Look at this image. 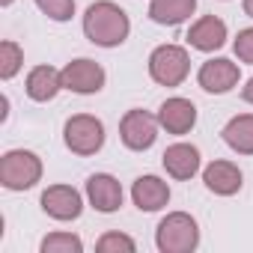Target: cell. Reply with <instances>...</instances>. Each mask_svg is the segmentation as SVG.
<instances>
[{
	"instance_id": "obj_1",
	"label": "cell",
	"mask_w": 253,
	"mask_h": 253,
	"mask_svg": "<svg viewBox=\"0 0 253 253\" xmlns=\"http://www.w3.org/2000/svg\"><path fill=\"white\" fill-rule=\"evenodd\" d=\"M131 33V21L122 6L110 3V0H98L89 3L84 12V36L98 45V48H119Z\"/></svg>"
},
{
	"instance_id": "obj_2",
	"label": "cell",
	"mask_w": 253,
	"mask_h": 253,
	"mask_svg": "<svg viewBox=\"0 0 253 253\" xmlns=\"http://www.w3.org/2000/svg\"><path fill=\"white\" fill-rule=\"evenodd\" d=\"M200 244V226L188 211H170L155 229V247L161 253H191Z\"/></svg>"
},
{
	"instance_id": "obj_3",
	"label": "cell",
	"mask_w": 253,
	"mask_h": 253,
	"mask_svg": "<svg viewBox=\"0 0 253 253\" xmlns=\"http://www.w3.org/2000/svg\"><path fill=\"white\" fill-rule=\"evenodd\" d=\"M42 179V161L30 149H9L0 158V185L6 191H30Z\"/></svg>"
},
{
	"instance_id": "obj_4",
	"label": "cell",
	"mask_w": 253,
	"mask_h": 253,
	"mask_svg": "<svg viewBox=\"0 0 253 253\" xmlns=\"http://www.w3.org/2000/svg\"><path fill=\"white\" fill-rule=\"evenodd\" d=\"M63 143H66L69 152H75L81 158L95 155L104 146V125H101V119H95L89 113L69 116L66 125H63Z\"/></svg>"
},
{
	"instance_id": "obj_5",
	"label": "cell",
	"mask_w": 253,
	"mask_h": 253,
	"mask_svg": "<svg viewBox=\"0 0 253 253\" xmlns=\"http://www.w3.org/2000/svg\"><path fill=\"white\" fill-rule=\"evenodd\" d=\"M191 72V54L182 45H158L149 54V78L158 86H179Z\"/></svg>"
},
{
	"instance_id": "obj_6",
	"label": "cell",
	"mask_w": 253,
	"mask_h": 253,
	"mask_svg": "<svg viewBox=\"0 0 253 253\" xmlns=\"http://www.w3.org/2000/svg\"><path fill=\"white\" fill-rule=\"evenodd\" d=\"M158 128H161L158 116L134 107V110L125 113L122 122H119V140H122L125 149H131V152H146L158 140Z\"/></svg>"
},
{
	"instance_id": "obj_7",
	"label": "cell",
	"mask_w": 253,
	"mask_h": 253,
	"mask_svg": "<svg viewBox=\"0 0 253 253\" xmlns=\"http://www.w3.org/2000/svg\"><path fill=\"white\" fill-rule=\"evenodd\" d=\"M104 81H107L104 69L89 57H78L63 66V89H69V92L92 95V92H101Z\"/></svg>"
},
{
	"instance_id": "obj_8",
	"label": "cell",
	"mask_w": 253,
	"mask_h": 253,
	"mask_svg": "<svg viewBox=\"0 0 253 253\" xmlns=\"http://www.w3.org/2000/svg\"><path fill=\"white\" fill-rule=\"evenodd\" d=\"M241 81V72H238V63L226 60V57H214V60H206L197 72V84L211 92V95H223L229 89H235Z\"/></svg>"
},
{
	"instance_id": "obj_9",
	"label": "cell",
	"mask_w": 253,
	"mask_h": 253,
	"mask_svg": "<svg viewBox=\"0 0 253 253\" xmlns=\"http://www.w3.org/2000/svg\"><path fill=\"white\" fill-rule=\"evenodd\" d=\"M42 211L54 220H78L84 211V197L72 185H51L42 191Z\"/></svg>"
},
{
	"instance_id": "obj_10",
	"label": "cell",
	"mask_w": 253,
	"mask_h": 253,
	"mask_svg": "<svg viewBox=\"0 0 253 253\" xmlns=\"http://www.w3.org/2000/svg\"><path fill=\"white\" fill-rule=\"evenodd\" d=\"M158 122H161V128L167 131V134H176V137H182V134H188L194 125H197V104L191 101V98H182V95H173V98H167L161 107H158Z\"/></svg>"
},
{
	"instance_id": "obj_11",
	"label": "cell",
	"mask_w": 253,
	"mask_h": 253,
	"mask_svg": "<svg viewBox=\"0 0 253 253\" xmlns=\"http://www.w3.org/2000/svg\"><path fill=\"white\" fill-rule=\"evenodd\" d=\"M161 164H164L167 176H173L176 182H188V179H194L200 173L203 158H200L197 146H191V143H173L161 155Z\"/></svg>"
},
{
	"instance_id": "obj_12",
	"label": "cell",
	"mask_w": 253,
	"mask_h": 253,
	"mask_svg": "<svg viewBox=\"0 0 253 253\" xmlns=\"http://www.w3.org/2000/svg\"><path fill=\"white\" fill-rule=\"evenodd\" d=\"M86 200H89V206L95 211L113 214L122 206V185L110 173H92L86 179Z\"/></svg>"
},
{
	"instance_id": "obj_13",
	"label": "cell",
	"mask_w": 253,
	"mask_h": 253,
	"mask_svg": "<svg viewBox=\"0 0 253 253\" xmlns=\"http://www.w3.org/2000/svg\"><path fill=\"white\" fill-rule=\"evenodd\" d=\"M188 45L194 51H203V54H211L217 48L226 45V24L217 18V15H203L200 21L191 24L188 30Z\"/></svg>"
},
{
	"instance_id": "obj_14",
	"label": "cell",
	"mask_w": 253,
	"mask_h": 253,
	"mask_svg": "<svg viewBox=\"0 0 253 253\" xmlns=\"http://www.w3.org/2000/svg\"><path fill=\"white\" fill-rule=\"evenodd\" d=\"M241 182H244V176H241V170H238L232 161H211V164L203 170V185H206L211 194H217V197H232V194H238V191H241Z\"/></svg>"
},
{
	"instance_id": "obj_15",
	"label": "cell",
	"mask_w": 253,
	"mask_h": 253,
	"mask_svg": "<svg viewBox=\"0 0 253 253\" xmlns=\"http://www.w3.org/2000/svg\"><path fill=\"white\" fill-rule=\"evenodd\" d=\"M131 200L140 211H161L170 203V185L158 176H140L131 185Z\"/></svg>"
},
{
	"instance_id": "obj_16",
	"label": "cell",
	"mask_w": 253,
	"mask_h": 253,
	"mask_svg": "<svg viewBox=\"0 0 253 253\" xmlns=\"http://www.w3.org/2000/svg\"><path fill=\"white\" fill-rule=\"evenodd\" d=\"M60 89H63V72H57L54 66H36L24 81V92L33 101H51Z\"/></svg>"
},
{
	"instance_id": "obj_17",
	"label": "cell",
	"mask_w": 253,
	"mask_h": 253,
	"mask_svg": "<svg viewBox=\"0 0 253 253\" xmlns=\"http://www.w3.org/2000/svg\"><path fill=\"white\" fill-rule=\"evenodd\" d=\"M223 143L235 152V155H253V113H241L232 116L223 131H220Z\"/></svg>"
},
{
	"instance_id": "obj_18",
	"label": "cell",
	"mask_w": 253,
	"mask_h": 253,
	"mask_svg": "<svg viewBox=\"0 0 253 253\" xmlns=\"http://www.w3.org/2000/svg\"><path fill=\"white\" fill-rule=\"evenodd\" d=\"M197 9V0H149V18L161 27H176L188 21Z\"/></svg>"
},
{
	"instance_id": "obj_19",
	"label": "cell",
	"mask_w": 253,
	"mask_h": 253,
	"mask_svg": "<svg viewBox=\"0 0 253 253\" xmlns=\"http://www.w3.org/2000/svg\"><path fill=\"white\" fill-rule=\"evenodd\" d=\"M21 63H24V51H21L18 42H12V39L0 42V78L12 81L21 72Z\"/></svg>"
},
{
	"instance_id": "obj_20",
	"label": "cell",
	"mask_w": 253,
	"mask_h": 253,
	"mask_svg": "<svg viewBox=\"0 0 253 253\" xmlns=\"http://www.w3.org/2000/svg\"><path fill=\"white\" fill-rule=\"evenodd\" d=\"M39 250L42 253H81L84 250V241L75 232H51V235L42 238Z\"/></svg>"
},
{
	"instance_id": "obj_21",
	"label": "cell",
	"mask_w": 253,
	"mask_h": 253,
	"mask_svg": "<svg viewBox=\"0 0 253 253\" xmlns=\"http://www.w3.org/2000/svg\"><path fill=\"white\" fill-rule=\"evenodd\" d=\"M95 250L98 253H134L137 250V241L125 232H104L98 241H95Z\"/></svg>"
},
{
	"instance_id": "obj_22",
	"label": "cell",
	"mask_w": 253,
	"mask_h": 253,
	"mask_svg": "<svg viewBox=\"0 0 253 253\" xmlns=\"http://www.w3.org/2000/svg\"><path fill=\"white\" fill-rule=\"evenodd\" d=\"M33 3L51 18V21H72L75 15V0H33Z\"/></svg>"
},
{
	"instance_id": "obj_23",
	"label": "cell",
	"mask_w": 253,
	"mask_h": 253,
	"mask_svg": "<svg viewBox=\"0 0 253 253\" xmlns=\"http://www.w3.org/2000/svg\"><path fill=\"white\" fill-rule=\"evenodd\" d=\"M232 51H235V57H238L241 63L253 66V27L238 30V36H235V42H232Z\"/></svg>"
},
{
	"instance_id": "obj_24",
	"label": "cell",
	"mask_w": 253,
	"mask_h": 253,
	"mask_svg": "<svg viewBox=\"0 0 253 253\" xmlns=\"http://www.w3.org/2000/svg\"><path fill=\"white\" fill-rule=\"evenodd\" d=\"M241 98H244L247 104H253V78H250V81L241 86Z\"/></svg>"
},
{
	"instance_id": "obj_25",
	"label": "cell",
	"mask_w": 253,
	"mask_h": 253,
	"mask_svg": "<svg viewBox=\"0 0 253 253\" xmlns=\"http://www.w3.org/2000/svg\"><path fill=\"white\" fill-rule=\"evenodd\" d=\"M244 15L253 18V0H244Z\"/></svg>"
},
{
	"instance_id": "obj_26",
	"label": "cell",
	"mask_w": 253,
	"mask_h": 253,
	"mask_svg": "<svg viewBox=\"0 0 253 253\" xmlns=\"http://www.w3.org/2000/svg\"><path fill=\"white\" fill-rule=\"evenodd\" d=\"M0 6H12V0H0Z\"/></svg>"
}]
</instances>
